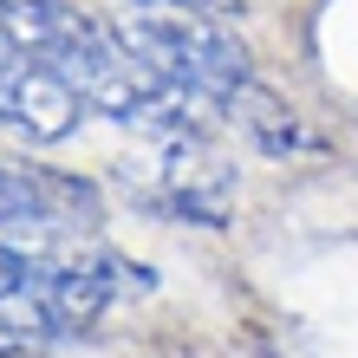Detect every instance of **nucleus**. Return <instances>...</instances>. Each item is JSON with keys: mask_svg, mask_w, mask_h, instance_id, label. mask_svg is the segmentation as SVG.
<instances>
[{"mask_svg": "<svg viewBox=\"0 0 358 358\" xmlns=\"http://www.w3.org/2000/svg\"><path fill=\"white\" fill-rule=\"evenodd\" d=\"M131 59H143L163 85H176L189 98L215 104V111H235V104L255 92V59L235 33H222L215 20L202 13H131L111 27Z\"/></svg>", "mask_w": 358, "mask_h": 358, "instance_id": "1", "label": "nucleus"}, {"mask_svg": "<svg viewBox=\"0 0 358 358\" xmlns=\"http://www.w3.org/2000/svg\"><path fill=\"white\" fill-rule=\"evenodd\" d=\"M104 196L78 176L33 170V163H0V248L27 261H59L98 241Z\"/></svg>", "mask_w": 358, "mask_h": 358, "instance_id": "2", "label": "nucleus"}, {"mask_svg": "<svg viewBox=\"0 0 358 358\" xmlns=\"http://www.w3.org/2000/svg\"><path fill=\"white\" fill-rule=\"evenodd\" d=\"M117 189L143 215L196 222V228H222L228 208H235V170H228V157H215V143L202 131L157 137L143 157H124L117 163Z\"/></svg>", "mask_w": 358, "mask_h": 358, "instance_id": "3", "label": "nucleus"}, {"mask_svg": "<svg viewBox=\"0 0 358 358\" xmlns=\"http://www.w3.org/2000/svg\"><path fill=\"white\" fill-rule=\"evenodd\" d=\"M92 104L78 98V85L46 59H7L0 66V131H13L20 143H59L78 131Z\"/></svg>", "mask_w": 358, "mask_h": 358, "instance_id": "4", "label": "nucleus"}, {"mask_svg": "<svg viewBox=\"0 0 358 358\" xmlns=\"http://www.w3.org/2000/svg\"><path fill=\"white\" fill-rule=\"evenodd\" d=\"M92 33L85 13H72L66 0H0V66L7 59H52L72 52Z\"/></svg>", "mask_w": 358, "mask_h": 358, "instance_id": "5", "label": "nucleus"}, {"mask_svg": "<svg viewBox=\"0 0 358 358\" xmlns=\"http://www.w3.org/2000/svg\"><path fill=\"white\" fill-rule=\"evenodd\" d=\"M241 111H248V131H255V143H261V150H273V157H280V150H313V143H320L300 117L280 111L267 92H248V98H241Z\"/></svg>", "mask_w": 358, "mask_h": 358, "instance_id": "6", "label": "nucleus"}, {"mask_svg": "<svg viewBox=\"0 0 358 358\" xmlns=\"http://www.w3.org/2000/svg\"><path fill=\"white\" fill-rule=\"evenodd\" d=\"M143 13H202V20H222V13H241L248 0H131Z\"/></svg>", "mask_w": 358, "mask_h": 358, "instance_id": "7", "label": "nucleus"}, {"mask_svg": "<svg viewBox=\"0 0 358 358\" xmlns=\"http://www.w3.org/2000/svg\"><path fill=\"white\" fill-rule=\"evenodd\" d=\"M13 352H20V345H7V339H0V358H13Z\"/></svg>", "mask_w": 358, "mask_h": 358, "instance_id": "8", "label": "nucleus"}]
</instances>
